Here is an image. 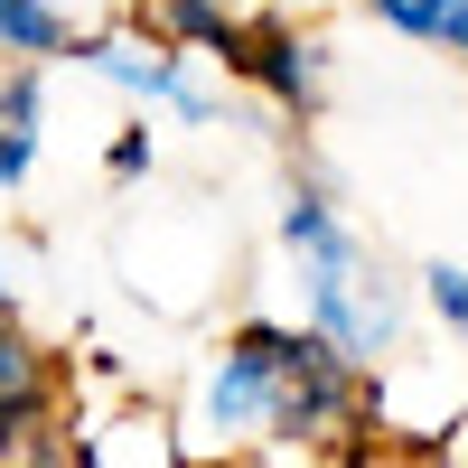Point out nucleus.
<instances>
[{
    "label": "nucleus",
    "instance_id": "obj_13",
    "mask_svg": "<svg viewBox=\"0 0 468 468\" xmlns=\"http://www.w3.org/2000/svg\"><path fill=\"white\" fill-rule=\"evenodd\" d=\"M0 309H10V300H0Z\"/></svg>",
    "mask_w": 468,
    "mask_h": 468
},
{
    "label": "nucleus",
    "instance_id": "obj_10",
    "mask_svg": "<svg viewBox=\"0 0 468 468\" xmlns=\"http://www.w3.org/2000/svg\"><path fill=\"white\" fill-rule=\"evenodd\" d=\"M421 300L441 309V328H459V337H468V271H450V262H431V271H421Z\"/></svg>",
    "mask_w": 468,
    "mask_h": 468
},
{
    "label": "nucleus",
    "instance_id": "obj_11",
    "mask_svg": "<svg viewBox=\"0 0 468 468\" xmlns=\"http://www.w3.org/2000/svg\"><path fill=\"white\" fill-rule=\"evenodd\" d=\"M103 169H112V178H141V169H150V132H122V141L103 150Z\"/></svg>",
    "mask_w": 468,
    "mask_h": 468
},
{
    "label": "nucleus",
    "instance_id": "obj_5",
    "mask_svg": "<svg viewBox=\"0 0 468 468\" xmlns=\"http://www.w3.org/2000/svg\"><path fill=\"white\" fill-rule=\"evenodd\" d=\"M244 85L271 103V112H319L328 94V48L309 28H282V19H253V48H244Z\"/></svg>",
    "mask_w": 468,
    "mask_h": 468
},
{
    "label": "nucleus",
    "instance_id": "obj_4",
    "mask_svg": "<svg viewBox=\"0 0 468 468\" xmlns=\"http://www.w3.org/2000/svg\"><path fill=\"white\" fill-rule=\"evenodd\" d=\"M57 394H66V375H57V356L37 346L10 309H0V459H57V441H37L57 421Z\"/></svg>",
    "mask_w": 468,
    "mask_h": 468
},
{
    "label": "nucleus",
    "instance_id": "obj_8",
    "mask_svg": "<svg viewBox=\"0 0 468 468\" xmlns=\"http://www.w3.org/2000/svg\"><path fill=\"white\" fill-rule=\"evenodd\" d=\"M0 57H10V66L75 57V19L57 10V0H0Z\"/></svg>",
    "mask_w": 468,
    "mask_h": 468
},
{
    "label": "nucleus",
    "instance_id": "obj_2",
    "mask_svg": "<svg viewBox=\"0 0 468 468\" xmlns=\"http://www.w3.org/2000/svg\"><path fill=\"white\" fill-rule=\"evenodd\" d=\"M282 244L300 262V300H309V328H328L356 366H384L403 346V291L375 271V253L356 244V225L328 207L319 178H300L282 197Z\"/></svg>",
    "mask_w": 468,
    "mask_h": 468
},
{
    "label": "nucleus",
    "instance_id": "obj_12",
    "mask_svg": "<svg viewBox=\"0 0 468 468\" xmlns=\"http://www.w3.org/2000/svg\"><path fill=\"white\" fill-rule=\"evenodd\" d=\"M459 459H468V441H459Z\"/></svg>",
    "mask_w": 468,
    "mask_h": 468
},
{
    "label": "nucleus",
    "instance_id": "obj_3",
    "mask_svg": "<svg viewBox=\"0 0 468 468\" xmlns=\"http://www.w3.org/2000/svg\"><path fill=\"white\" fill-rule=\"evenodd\" d=\"M75 57H85L103 85H122L132 103L169 112V122H216V85L187 66V48H169V37H150V28H132V37H75Z\"/></svg>",
    "mask_w": 468,
    "mask_h": 468
},
{
    "label": "nucleus",
    "instance_id": "obj_6",
    "mask_svg": "<svg viewBox=\"0 0 468 468\" xmlns=\"http://www.w3.org/2000/svg\"><path fill=\"white\" fill-rule=\"evenodd\" d=\"M132 19L150 37H169L187 57H216L225 75H244V48H253V19L234 0H132Z\"/></svg>",
    "mask_w": 468,
    "mask_h": 468
},
{
    "label": "nucleus",
    "instance_id": "obj_1",
    "mask_svg": "<svg viewBox=\"0 0 468 468\" xmlns=\"http://www.w3.org/2000/svg\"><path fill=\"white\" fill-rule=\"evenodd\" d=\"M375 421L366 403V366L346 356L328 328H282V319H244L197 384V431L225 450H356Z\"/></svg>",
    "mask_w": 468,
    "mask_h": 468
},
{
    "label": "nucleus",
    "instance_id": "obj_9",
    "mask_svg": "<svg viewBox=\"0 0 468 468\" xmlns=\"http://www.w3.org/2000/svg\"><path fill=\"white\" fill-rule=\"evenodd\" d=\"M366 10L394 37H421V48H459L468 57V0H366Z\"/></svg>",
    "mask_w": 468,
    "mask_h": 468
},
{
    "label": "nucleus",
    "instance_id": "obj_7",
    "mask_svg": "<svg viewBox=\"0 0 468 468\" xmlns=\"http://www.w3.org/2000/svg\"><path fill=\"white\" fill-rule=\"evenodd\" d=\"M37 122H48V103H37V66H10V75H0V187H19L37 169Z\"/></svg>",
    "mask_w": 468,
    "mask_h": 468
}]
</instances>
